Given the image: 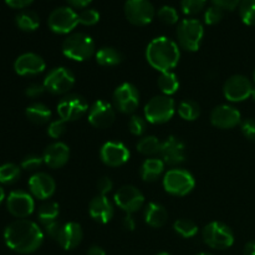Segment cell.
<instances>
[{"instance_id":"52","label":"cell","mask_w":255,"mask_h":255,"mask_svg":"<svg viewBox=\"0 0 255 255\" xmlns=\"http://www.w3.org/2000/svg\"><path fill=\"white\" fill-rule=\"evenodd\" d=\"M86 255H106V252L99 246H92L90 247L89 251H87Z\"/></svg>"},{"instance_id":"23","label":"cell","mask_w":255,"mask_h":255,"mask_svg":"<svg viewBox=\"0 0 255 255\" xmlns=\"http://www.w3.org/2000/svg\"><path fill=\"white\" fill-rule=\"evenodd\" d=\"M42 158H44V163L49 168H62L64 166H66V163L70 159L69 146L66 143H64V142H54V143L49 144L45 148Z\"/></svg>"},{"instance_id":"14","label":"cell","mask_w":255,"mask_h":255,"mask_svg":"<svg viewBox=\"0 0 255 255\" xmlns=\"http://www.w3.org/2000/svg\"><path fill=\"white\" fill-rule=\"evenodd\" d=\"M116 119L114 105L105 100H97L90 106L87 112V121L92 127L99 129L109 128Z\"/></svg>"},{"instance_id":"16","label":"cell","mask_w":255,"mask_h":255,"mask_svg":"<svg viewBox=\"0 0 255 255\" xmlns=\"http://www.w3.org/2000/svg\"><path fill=\"white\" fill-rule=\"evenodd\" d=\"M114 202L126 214H133L143 207L144 196L134 186H124L115 193Z\"/></svg>"},{"instance_id":"47","label":"cell","mask_w":255,"mask_h":255,"mask_svg":"<svg viewBox=\"0 0 255 255\" xmlns=\"http://www.w3.org/2000/svg\"><path fill=\"white\" fill-rule=\"evenodd\" d=\"M112 188H114V182L109 177H102L97 182V191L102 196H106L107 193H110L112 191Z\"/></svg>"},{"instance_id":"4","label":"cell","mask_w":255,"mask_h":255,"mask_svg":"<svg viewBox=\"0 0 255 255\" xmlns=\"http://www.w3.org/2000/svg\"><path fill=\"white\" fill-rule=\"evenodd\" d=\"M204 37V26L198 19H183L177 26V40L181 49L188 52L198 51Z\"/></svg>"},{"instance_id":"58","label":"cell","mask_w":255,"mask_h":255,"mask_svg":"<svg viewBox=\"0 0 255 255\" xmlns=\"http://www.w3.org/2000/svg\"><path fill=\"white\" fill-rule=\"evenodd\" d=\"M253 81L255 82V69H254V71H253Z\"/></svg>"},{"instance_id":"53","label":"cell","mask_w":255,"mask_h":255,"mask_svg":"<svg viewBox=\"0 0 255 255\" xmlns=\"http://www.w3.org/2000/svg\"><path fill=\"white\" fill-rule=\"evenodd\" d=\"M244 255H255V241H251L244 246Z\"/></svg>"},{"instance_id":"31","label":"cell","mask_w":255,"mask_h":255,"mask_svg":"<svg viewBox=\"0 0 255 255\" xmlns=\"http://www.w3.org/2000/svg\"><path fill=\"white\" fill-rule=\"evenodd\" d=\"M60 216V206L56 202L47 201L44 204L39 207L37 209V219H39L40 224L45 226L47 223L57 221Z\"/></svg>"},{"instance_id":"5","label":"cell","mask_w":255,"mask_h":255,"mask_svg":"<svg viewBox=\"0 0 255 255\" xmlns=\"http://www.w3.org/2000/svg\"><path fill=\"white\" fill-rule=\"evenodd\" d=\"M176 114V101L171 96L158 95L149 100L143 109L144 119L152 125H163Z\"/></svg>"},{"instance_id":"43","label":"cell","mask_w":255,"mask_h":255,"mask_svg":"<svg viewBox=\"0 0 255 255\" xmlns=\"http://www.w3.org/2000/svg\"><path fill=\"white\" fill-rule=\"evenodd\" d=\"M66 121L59 119L55 120V121H51L47 126V134L51 137L52 139H57L60 137H62L66 132Z\"/></svg>"},{"instance_id":"10","label":"cell","mask_w":255,"mask_h":255,"mask_svg":"<svg viewBox=\"0 0 255 255\" xmlns=\"http://www.w3.org/2000/svg\"><path fill=\"white\" fill-rule=\"evenodd\" d=\"M50 30L55 34L66 35L74 31L79 25V14L70 6H60L51 11L47 19Z\"/></svg>"},{"instance_id":"6","label":"cell","mask_w":255,"mask_h":255,"mask_svg":"<svg viewBox=\"0 0 255 255\" xmlns=\"http://www.w3.org/2000/svg\"><path fill=\"white\" fill-rule=\"evenodd\" d=\"M163 188L167 193L183 197L191 193L196 187L193 174L183 168H172L163 176Z\"/></svg>"},{"instance_id":"9","label":"cell","mask_w":255,"mask_h":255,"mask_svg":"<svg viewBox=\"0 0 255 255\" xmlns=\"http://www.w3.org/2000/svg\"><path fill=\"white\" fill-rule=\"evenodd\" d=\"M89 104L81 95L67 94L59 101L56 107L57 115L66 122L77 121L89 112Z\"/></svg>"},{"instance_id":"33","label":"cell","mask_w":255,"mask_h":255,"mask_svg":"<svg viewBox=\"0 0 255 255\" xmlns=\"http://www.w3.org/2000/svg\"><path fill=\"white\" fill-rule=\"evenodd\" d=\"M178 115L184 121H196L201 115V107L194 100H183L178 105Z\"/></svg>"},{"instance_id":"25","label":"cell","mask_w":255,"mask_h":255,"mask_svg":"<svg viewBox=\"0 0 255 255\" xmlns=\"http://www.w3.org/2000/svg\"><path fill=\"white\" fill-rule=\"evenodd\" d=\"M144 222L152 228H162L168 222L166 207L157 202H149L144 209Z\"/></svg>"},{"instance_id":"12","label":"cell","mask_w":255,"mask_h":255,"mask_svg":"<svg viewBox=\"0 0 255 255\" xmlns=\"http://www.w3.org/2000/svg\"><path fill=\"white\" fill-rule=\"evenodd\" d=\"M125 16L134 26H146L154 19L156 10L149 0H126Z\"/></svg>"},{"instance_id":"55","label":"cell","mask_w":255,"mask_h":255,"mask_svg":"<svg viewBox=\"0 0 255 255\" xmlns=\"http://www.w3.org/2000/svg\"><path fill=\"white\" fill-rule=\"evenodd\" d=\"M251 97L255 101V87L253 89V92H252V96H251Z\"/></svg>"},{"instance_id":"29","label":"cell","mask_w":255,"mask_h":255,"mask_svg":"<svg viewBox=\"0 0 255 255\" xmlns=\"http://www.w3.org/2000/svg\"><path fill=\"white\" fill-rule=\"evenodd\" d=\"M157 85H158L162 95L172 97L179 90L178 76H177L173 71L159 72Z\"/></svg>"},{"instance_id":"37","label":"cell","mask_w":255,"mask_h":255,"mask_svg":"<svg viewBox=\"0 0 255 255\" xmlns=\"http://www.w3.org/2000/svg\"><path fill=\"white\" fill-rule=\"evenodd\" d=\"M157 16L166 25H174L179 20L178 11L176 10V7L171 6V5H163L162 7H159V10L157 11Z\"/></svg>"},{"instance_id":"11","label":"cell","mask_w":255,"mask_h":255,"mask_svg":"<svg viewBox=\"0 0 255 255\" xmlns=\"http://www.w3.org/2000/svg\"><path fill=\"white\" fill-rule=\"evenodd\" d=\"M112 105L121 114H133L139 105L138 89L131 82H124L112 94Z\"/></svg>"},{"instance_id":"7","label":"cell","mask_w":255,"mask_h":255,"mask_svg":"<svg viewBox=\"0 0 255 255\" xmlns=\"http://www.w3.org/2000/svg\"><path fill=\"white\" fill-rule=\"evenodd\" d=\"M203 242L212 249L224 251L234 244V233L227 224L222 222H211L202 231Z\"/></svg>"},{"instance_id":"40","label":"cell","mask_w":255,"mask_h":255,"mask_svg":"<svg viewBox=\"0 0 255 255\" xmlns=\"http://www.w3.org/2000/svg\"><path fill=\"white\" fill-rule=\"evenodd\" d=\"M207 0H181V9L186 15H196L204 9Z\"/></svg>"},{"instance_id":"17","label":"cell","mask_w":255,"mask_h":255,"mask_svg":"<svg viewBox=\"0 0 255 255\" xmlns=\"http://www.w3.org/2000/svg\"><path fill=\"white\" fill-rule=\"evenodd\" d=\"M161 159L164 164L171 167L181 166L187 159V149L183 141L174 136H169L162 142L161 151H159Z\"/></svg>"},{"instance_id":"50","label":"cell","mask_w":255,"mask_h":255,"mask_svg":"<svg viewBox=\"0 0 255 255\" xmlns=\"http://www.w3.org/2000/svg\"><path fill=\"white\" fill-rule=\"evenodd\" d=\"M122 227H124L126 231H134V228H136V219L133 218L132 214H126V216L124 217V219H122Z\"/></svg>"},{"instance_id":"28","label":"cell","mask_w":255,"mask_h":255,"mask_svg":"<svg viewBox=\"0 0 255 255\" xmlns=\"http://www.w3.org/2000/svg\"><path fill=\"white\" fill-rule=\"evenodd\" d=\"M97 64L102 67H115L124 61V55L121 51L111 46L101 47L95 54Z\"/></svg>"},{"instance_id":"44","label":"cell","mask_w":255,"mask_h":255,"mask_svg":"<svg viewBox=\"0 0 255 255\" xmlns=\"http://www.w3.org/2000/svg\"><path fill=\"white\" fill-rule=\"evenodd\" d=\"M241 129L243 136L248 141L255 142V119H246L242 121Z\"/></svg>"},{"instance_id":"45","label":"cell","mask_w":255,"mask_h":255,"mask_svg":"<svg viewBox=\"0 0 255 255\" xmlns=\"http://www.w3.org/2000/svg\"><path fill=\"white\" fill-rule=\"evenodd\" d=\"M61 226L62 223L55 221V222H51V223H47L45 224V226H42V231H44V233L46 234L47 237H50L51 239L56 241L60 229H61Z\"/></svg>"},{"instance_id":"2","label":"cell","mask_w":255,"mask_h":255,"mask_svg":"<svg viewBox=\"0 0 255 255\" xmlns=\"http://www.w3.org/2000/svg\"><path fill=\"white\" fill-rule=\"evenodd\" d=\"M181 59V47L166 36L154 37L146 47V60L159 72L172 71Z\"/></svg>"},{"instance_id":"22","label":"cell","mask_w":255,"mask_h":255,"mask_svg":"<svg viewBox=\"0 0 255 255\" xmlns=\"http://www.w3.org/2000/svg\"><path fill=\"white\" fill-rule=\"evenodd\" d=\"M84 238V231L76 222L62 223L56 242L64 251H72L81 244Z\"/></svg>"},{"instance_id":"34","label":"cell","mask_w":255,"mask_h":255,"mask_svg":"<svg viewBox=\"0 0 255 255\" xmlns=\"http://www.w3.org/2000/svg\"><path fill=\"white\" fill-rule=\"evenodd\" d=\"M21 167L15 163H4L0 166V184L10 186L19 181Z\"/></svg>"},{"instance_id":"42","label":"cell","mask_w":255,"mask_h":255,"mask_svg":"<svg viewBox=\"0 0 255 255\" xmlns=\"http://www.w3.org/2000/svg\"><path fill=\"white\" fill-rule=\"evenodd\" d=\"M223 16L224 10L216 6V5H212V6H209L208 9L204 11V22H206L207 25H216L222 21Z\"/></svg>"},{"instance_id":"19","label":"cell","mask_w":255,"mask_h":255,"mask_svg":"<svg viewBox=\"0 0 255 255\" xmlns=\"http://www.w3.org/2000/svg\"><path fill=\"white\" fill-rule=\"evenodd\" d=\"M46 69V62L35 52H24L14 61V71L19 76H37Z\"/></svg>"},{"instance_id":"8","label":"cell","mask_w":255,"mask_h":255,"mask_svg":"<svg viewBox=\"0 0 255 255\" xmlns=\"http://www.w3.org/2000/svg\"><path fill=\"white\" fill-rule=\"evenodd\" d=\"M76 77L74 72L67 67L60 66L50 70L49 74L45 76L42 85L45 90L52 95H67L70 90L75 86Z\"/></svg>"},{"instance_id":"49","label":"cell","mask_w":255,"mask_h":255,"mask_svg":"<svg viewBox=\"0 0 255 255\" xmlns=\"http://www.w3.org/2000/svg\"><path fill=\"white\" fill-rule=\"evenodd\" d=\"M4 1L6 2L7 6L12 7V9H25L30 4H32L34 0H4Z\"/></svg>"},{"instance_id":"48","label":"cell","mask_w":255,"mask_h":255,"mask_svg":"<svg viewBox=\"0 0 255 255\" xmlns=\"http://www.w3.org/2000/svg\"><path fill=\"white\" fill-rule=\"evenodd\" d=\"M46 91L42 84H30L25 90V95L30 99H36V97L41 96L44 92Z\"/></svg>"},{"instance_id":"30","label":"cell","mask_w":255,"mask_h":255,"mask_svg":"<svg viewBox=\"0 0 255 255\" xmlns=\"http://www.w3.org/2000/svg\"><path fill=\"white\" fill-rule=\"evenodd\" d=\"M15 24L21 31L31 32L40 26V17L35 11L22 10L15 16Z\"/></svg>"},{"instance_id":"51","label":"cell","mask_w":255,"mask_h":255,"mask_svg":"<svg viewBox=\"0 0 255 255\" xmlns=\"http://www.w3.org/2000/svg\"><path fill=\"white\" fill-rule=\"evenodd\" d=\"M67 4L70 5V7L72 9H86L90 4L92 2V0H66Z\"/></svg>"},{"instance_id":"3","label":"cell","mask_w":255,"mask_h":255,"mask_svg":"<svg viewBox=\"0 0 255 255\" xmlns=\"http://www.w3.org/2000/svg\"><path fill=\"white\" fill-rule=\"evenodd\" d=\"M61 51L65 57L72 61L84 62L96 54V47L91 36L85 32H74L64 40Z\"/></svg>"},{"instance_id":"54","label":"cell","mask_w":255,"mask_h":255,"mask_svg":"<svg viewBox=\"0 0 255 255\" xmlns=\"http://www.w3.org/2000/svg\"><path fill=\"white\" fill-rule=\"evenodd\" d=\"M4 201H6V196H5L4 188H2L1 184H0V206H1Z\"/></svg>"},{"instance_id":"32","label":"cell","mask_w":255,"mask_h":255,"mask_svg":"<svg viewBox=\"0 0 255 255\" xmlns=\"http://www.w3.org/2000/svg\"><path fill=\"white\" fill-rule=\"evenodd\" d=\"M162 142L156 136H144L137 143V151L147 157H153L159 154Z\"/></svg>"},{"instance_id":"46","label":"cell","mask_w":255,"mask_h":255,"mask_svg":"<svg viewBox=\"0 0 255 255\" xmlns=\"http://www.w3.org/2000/svg\"><path fill=\"white\" fill-rule=\"evenodd\" d=\"M213 5L221 7L222 10H228V11H233L234 9L241 5L242 0H212Z\"/></svg>"},{"instance_id":"27","label":"cell","mask_w":255,"mask_h":255,"mask_svg":"<svg viewBox=\"0 0 255 255\" xmlns=\"http://www.w3.org/2000/svg\"><path fill=\"white\" fill-rule=\"evenodd\" d=\"M25 115L30 122L39 126L47 124L51 120V110L42 102H34L29 105L25 110Z\"/></svg>"},{"instance_id":"35","label":"cell","mask_w":255,"mask_h":255,"mask_svg":"<svg viewBox=\"0 0 255 255\" xmlns=\"http://www.w3.org/2000/svg\"><path fill=\"white\" fill-rule=\"evenodd\" d=\"M173 229L178 236H181L184 239L193 238L198 233V226L193 221L186 218L177 219L173 223Z\"/></svg>"},{"instance_id":"24","label":"cell","mask_w":255,"mask_h":255,"mask_svg":"<svg viewBox=\"0 0 255 255\" xmlns=\"http://www.w3.org/2000/svg\"><path fill=\"white\" fill-rule=\"evenodd\" d=\"M89 214L95 222L100 224H107L115 214L114 203L106 196L94 197L89 203Z\"/></svg>"},{"instance_id":"39","label":"cell","mask_w":255,"mask_h":255,"mask_svg":"<svg viewBox=\"0 0 255 255\" xmlns=\"http://www.w3.org/2000/svg\"><path fill=\"white\" fill-rule=\"evenodd\" d=\"M128 129L133 136H143V133L147 129V121L144 116H139V115H133L129 119L128 122Z\"/></svg>"},{"instance_id":"18","label":"cell","mask_w":255,"mask_h":255,"mask_svg":"<svg viewBox=\"0 0 255 255\" xmlns=\"http://www.w3.org/2000/svg\"><path fill=\"white\" fill-rule=\"evenodd\" d=\"M129 149L126 144L117 141H109L102 144L100 149V158L102 163L109 167H121L128 162Z\"/></svg>"},{"instance_id":"20","label":"cell","mask_w":255,"mask_h":255,"mask_svg":"<svg viewBox=\"0 0 255 255\" xmlns=\"http://www.w3.org/2000/svg\"><path fill=\"white\" fill-rule=\"evenodd\" d=\"M29 192L34 198L47 201L56 192V182L45 172H36L29 178Z\"/></svg>"},{"instance_id":"56","label":"cell","mask_w":255,"mask_h":255,"mask_svg":"<svg viewBox=\"0 0 255 255\" xmlns=\"http://www.w3.org/2000/svg\"><path fill=\"white\" fill-rule=\"evenodd\" d=\"M157 255H172L171 253H167V252H162V253H158Z\"/></svg>"},{"instance_id":"21","label":"cell","mask_w":255,"mask_h":255,"mask_svg":"<svg viewBox=\"0 0 255 255\" xmlns=\"http://www.w3.org/2000/svg\"><path fill=\"white\" fill-rule=\"evenodd\" d=\"M211 122L221 129H232L242 124V115L234 106L219 105L211 112Z\"/></svg>"},{"instance_id":"15","label":"cell","mask_w":255,"mask_h":255,"mask_svg":"<svg viewBox=\"0 0 255 255\" xmlns=\"http://www.w3.org/2000/svg\"><path fill=\"white\" fill-rule=\"evenodd\" d=\"M253 84L243 75H233L223 85V95L229 102H242L252 96Z\"/></svg>"},{"instance_id":"1","label":"cell","mask_w":255,"mask_h":255,"mask_svg":"<svg viewBox=\"0 0 255 255\" xmlns=\"http://www.w3.org/2000/svg\"><path fill=\"white\" fill-rule=\"evenodd\" d=\"M45 233L41 227L30 219H16L4 231V242L9 249L19 254L35 253L42 246Z\"/></svg>"},{"instance_id":"41","label":"cell","mask_w":255,"mask_h":255,"mask_svg":"<svg viewBox=\"0 0 255 255\" xmlns=\"http://www.w3.org/2000/svg\"><path fill=\"white\" fill-rule=\"evenodd\" d=\"M44 163V158L41 156H37V154H29V156L25 157L21 161V169L27 172H36L41 168V166Z\"/></svg>"},{"instance_id":"38","label":"cell","mask_w":255,"mask_h":255,"mask_svg":"<svg viewBox=\"0 0 255 255\" xmlns=\"http://www.w3.org/2000/svg\"><path fill=\"white\" fill-rule=\"evenodd\" d=\"M100 21V12L92 7H86L79 12V24L84 26H94Z\"/></svg>"},{"instance_id":"36","label":"cell","mask_w":255,"mask_h":255,"mask_svg":"<svg viewBox=\"0 0 255 255\" xmlns=\"http://www.w3.org/2000/svg\"><path fill=\"white\" fill-rule=\"evenodd\" d=\"M239 16L248 26H255V0H242L239 5Z\"/></svg>"},{"instance_id":"26","label":"cell","mask_w":255,"mask_h":255,"mask_svg":"<svg viewBox=\"0 0 255 255\" xmlns=\"http://www.w3.org/2000/svg\"><path fill=\"white\" fill-rule=\"evenodd\" d=\"M164 166L166 164L161 158H156V157L147 158L144 159L141 168H139V176L144 182H148V183L156 182L163 174Z\"/></svg>"},{"instance_id":"57","label":"cell","mask_w":255,"mask_h":255,"mask_svg":"<svg viewBox=\"0 0 255 255\" xmlns=\"http://www.w3.org/2000/svg\"><path fill=\"white\" fill-rule=\"evenodd\" d=\"M197 255H214V254H211V253H199V254H197Z\"/></svg>"},{"instance_id":"13","label":"cell","mask_w":255,"mask_h":255,"mask_svg":"<svg viewBox=\"0 0 255 255\" xmlns=\"http://www.w3.org/2000/svg\"><path fill=\"white\" fill-rule=\"evenodd\" d=\"M6 209L15 218H27L35 211L34 197L30 192L22 191V189L11 191L6 197Z\"/></svg>"}]
</instances>
